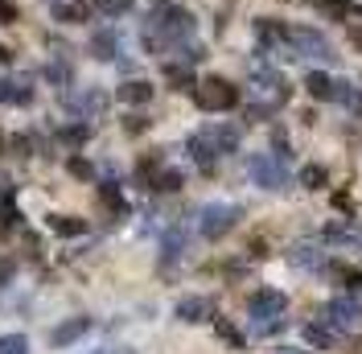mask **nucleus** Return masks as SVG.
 Instances as JSON below:
<instances>
[{
	"mask_svg": "<svg viewBox=\"0 0 362 354\" xmlns=\"http://www.w3.org/2000/svg\"><path fill=\"white\" fill-rule=\"evenodd\" d=\"M354 313H362L358 301H338V305H329V321H338V326H354Z\"/></svg>",
	"mask_w": 362,
	"mask_h": 354,
	"instance_id": "1",
	"label": "nucleus"
},
{
	"mask_svg": "<svg viewBox=\"0 0 362 354\" xmlns=\"http://www.w3.org/2000/svg\"><path fill=\"white\" fill-rule=\"evenodd\" d=\"M25 338H0V354H25Z\"/></svg>",
	"mask_w": 362,
	"mask_h": 354,
	"instance_id": "2",
	"label": "nucleus"
}]
</instances>
